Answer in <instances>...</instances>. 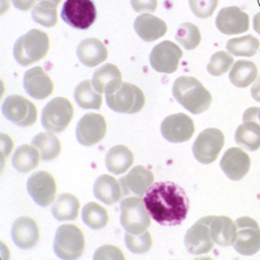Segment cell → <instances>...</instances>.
I'll return each instance as SVG.
<instances>
[{"label": "cell", "instance_id": "6da1fadb", "mask_svg": "<svg viewBox=\"0 0 260 260\" xmlns=\"http://www.w3.org/2000/svg\"><path fill=\"white\" fill-rule=\"evenodd\" d=\"M143 200L151 217L162 225L181 224L188 216L190 203L186 193L170 181L152 184Z\"/></svg>", "mask_w": 260, "mask_h": 260}, {"label": "cell", "instance_id": "7a4b0ae2", "mask_svg": "<svg viewBox=\"0 0 260 260\" xmlns=\"http://www.w3.org/2000/svg\"><path fill=\"white\" fill-rule=\"evenodd\" d=\"M172 92L178 103L192 114H201L212 103L210 92L196 77L180 76L173 84Z\"/></svg>", "mask_w": 260, "mask_h": 260}, {"label": "cell", "instance_id": "3957f363", "mask_svg": "<svg viewBox=\"0 0 260 260\" xmlns=\"http://www.w3.org/2000/svg\"><path fill=\"white\" fill-rule=\"evenodd\" d=\"M49 50V37L46 32L32 29L18 38L14 46V56L21 66H29L42 60Z\"/></svg>", "mask_w": 260, "mask_h": 260}, {"label": "cell", "instance_id": "277c9868", "mask_svg": "<svg viewBox=\"0 0 260 260\" xmlns=\"http://www.w3.org/2000/svg\"><path fill=\"white\" fill-rule=\"evenodd\" d=\"M150 216L144 200L139 197H128L121 202V224L126 233H144L151 224Z\"/></svg>", "mask_w": 260, "mask_h": 260}, {"label": "cell", "instance_id": "5b68a950", "mask_svg": "<svg viewBox=\"0 0 260 260\" xmlns=\"http://www.w3.org/2000/svg\"><path fill=\"white\" fill-rule=\"evenodd\" d=\"M54 250L60 259H77L85 250V238L75 224H63L57 229Z\"/></svg>", "mask_w": 260, "mask_h": 260}, {"label": "cell", "instance_id": "8992f818", "mask_svg": "<svg viewBox=\"0 0 260 260\" xmlns=\"http://www.w3.org/2000/svg\"><path fill=\"white\" fill-rule=\"evenodd\" d=\"M74 116V107L65 98H56L44 107L42 115V124L52 133H60L65 131Z\"/></svg>", "mask_w": 260, "mask_h": 260}, {"label": "cell", "instance_id": "52a82bcc", "mask_svg": "<svg viewBox=\"0 0 260 260\" xmlns=\"http://www.w3.org/2000/svg\"><path fill=\"white\" fill-rule=\"evenodd\" d=\"M106 103L114 112L135 114L144 107L145 96L142 89L138 86L129 83H123L116 92L107 94Z\"/></svg>", "mask_w": 260, "mask_h": 260}, {"label": "cell", "instance_id": "ba28073f", "mask_svg": "<svg viewBox=\"0 0 260 260\" xmlns=\"http://www.w3.org/2000/svg\"><path fill=\"white\" fill-rule=\"evenodd\" d=\"M96 7L92 0H66L61 8V18L76 29L85 30L96 20Z\"/></svg>", "mask_w": 260, "mask_h": 260}, {"label": "cell", "instance_id": "9c48e42d", "mask_svg": "<svg viewBox=\"0 0 260 260\" xmlns=\"http://www.w3.org/2000/svg\"><path fill=\"white\" fill-rule=\"evenodd\" d=\"M224 145V135L219 128L210 127L202 131L192 146L193 155L202 165H210L217 160Z\"/></svg>", "mask_w": 260, "mask_h": 260}, {"label": "cell", "instance_id": "30bf717a", "mask_svg": "<svg viewBox=\"0 0 260 260\" xmlns=\"http://www.w3.org/2000/svg\"><path fill=\"white\" fill-rule=\"evenodd\" d=\"M237 237L234 248L244 256H252L260 250V228L256 220L241 217L236 220Z\"/></svg>", "mask_w": 260, "mask_h": 260}, {"label": "cell", "instance_id": "8fae6325", "mask_svg": "<svg viewBox=\"0 0 260 260\" xmlns=\"http://www.w3.org/2000/svg\"><path fill=\"white\" fill-rule=\"evenodd\" d=\"M2 110L5 117L18 126H30L37 121L36 106L24 96H8L3 103Z\"/></svg>", "mask_w": 260, "mask_h": 260}, {"label": "cell", "instance_id": "7c38bea8", "mask_svg": "<svg viewBox=\"0 0 260 260\" xmlns=\"http://www.w3.org/2000/svg\"><path fill=\"white\" fill-rule=\"evenodd\" d=\"M212 219L213 216L201 218L186 231L184 244L186 249L192 255H203L212 250L214 245L210 231Z\"/></svg>", "mask_w": 260, "mask_h": 260}, {"label": "cell", "instance_id": "4fadbf2b", "mask_svg": "<svg viewBox=\"0 0 260 260\" xmlns=\"http://www.w3.org/2000/svg\"><path fill=\"white\" fill-rule=\"evenodd\" d=\"M182 56V50L178 45L170 41H166L156 45L152 50L150 55V63L156 72L172 74V73L177 72Z\"/></svg>", "mask_w": 260, "mask_h": 260}, {"label": "cell", "instance_id": "5bb4252c", "mask_svg": "<svg viewBox=\"0 0 260 260\" xmlns=\"http://www.w3.org/2000/svg\"><path fill=\"white\" fill-rule=\"evenodd\" d=\"M27 190L38 206L47 207L55 200L57 185L49 172L38 171L28 179Z\"/></svg>", "mask_w": 260, "mask_h": 260}, {"label": "cell", "instance_id": "9a60e30c", "mask_svg": "<svg viewBox=\"0 0 260 260\" xmlns=\"http://www.w3.org/2000/svg\"><path fill=\"white\" fill-rule=\"evenodd\" d=\"M194 123L184 113H178L165 118L161 125V133L171 143H183L194 134Z\"/></svg>", "mask_w": 260, "mask_h": 260}, {"label": "cell", "instance_id": "2e32d148", "mask_svg": "<svg viewBox=\"0 0 260 260\" xmlns=\"http://www.w3.org/2000/svg\"><path fill=\"white\" fill-rule=\"evenodd\" d=\"M106 134V122L104 116L96 113L84 115L76 126L78 143L84 146H92L100 143Z\"/></svg>", "mask_w": 260, "mask_h": 260}, {"label": "cell", "instance_id": "e0dca14e", "mask_svg": "<svg viewBox=\"0 0 260 260\" xmlns=\"http://www.w3.org/2000/svg\"><path fill=\"white\" fill-rule=\"evenodd\" d=\"M216 25L224 35H239L249 29V16L236 6L224 7L219 11Z\"/></svg>", "mask_w": 260, "mask_h": 260}, {"label": "cell", "instance_id": "ac0fdd59", "mask_svg": "<svg viewBox=\"0 0 260 260\" xmlns=\"http://www.w3.org/2000/svg\"><path fill=\"white\" fill-rule=\"evenodd\" d=\"M220 167L227 177L233 181L244 179L249 172L251 167L250 157L244 150L239 148H231L225 151Z\"/></svg>", "mask_w": 260, "mask_h": 260}, {"label": "cell", "instance_id": "d6986e66", "mask_svg": "<svg viewBox=\"0 0 260 260\" xmlns=\"http://www.w3.org/2000/svg\"><path fill=\"white\" fill-rule=\"evenodd\" d=\"M154 175L149 169L145 167L138 166L133 168L125 177L120 179L121 186L124 196H128L129 193H134L139 197L144 196L148 190L153 184Z\"/></svg>", "mask_w": 260, "mask_h": 260}, {"label": "cell", "instance_id": "ffe728a7", "mask_svg": "<svg viewBox=\"0 0 260 260\" xmlns=\"http://www.w3.org/2000/svg\"><path fill=\"white\" fill-rule=\"evenodd\" d=\"M24 87L27 94L36 100H45L54 92V83L42 67H34L24 76Z\"/></svg>", "mask_w": 260, "mask_h": 260}, {"label": "cell", "instance_id": "44dd1931", "mask_svg": "<svg viewBox=\"0 0 260 260\" xmlns=\"http://www.w3.org/2000/svg\"><path fill=\"white\" fill-rule=\"evenodd\" d=\"M11 237L15 245L20 249H31L39 241V228L30 217H20L13 224Z\"/></svg>", "mask_w": 260, "mask_h": 260}, {"label": "cell", "instance_id": "7402d4cb", "mask_svg": "<svg viewBox=\"0 0 260 260\" xmlns=\"http://www.w3.org/2000/svg\"><path fill=\"white\" fill-rule=\"evenodd\" d=\"M92 83L98 92L113 94L122 86V74L115 65L105 64L95 71Z\"/></svg>", "mask_w": 260, "mask_h": 260}, {"label": "cell", "instance_id": "603a6c76", "mask_svg": "<svg viewBox=\"0 0 260 260\" xmlns=\"http://www.w3.org/2000/svg\"><path fill=\"white\" fill-rule=\"evenodd\" d=\"M77 56L81 63L88 67H95L109 57V52L105 45L100 39L87 38L78 45Z\"/></svg>", "mask_w": 260, "mask_h": 260}, {"label": "cell", "instance_id": "cb8c5ba5", "mask_svg": "<svg viewBox=\"0 0 260 260\" xmlns=\"http://www.w3.org/2000/svg\"><path fill=\"white\" fill-rule=\"evenodd\" d=\"M134 28L138 35L145 42H154L165 36L168 31L166 21L150 14L139 16L135 19Z\"/></svg>", "mask_w": 260, "mask_h": 260}, {"label": "cell", "instance_id": "d4e9b609", "mask_svg": "<svg viewBox=\"0 0 260 260\" xmlns=\"http://www.w3.org/2000/svg\"><path fill=\"white\" fill-rule=\"evenodd\" d=\"M210 231L214 244L222 247L234 245L237 237V225L233 219L225 216H213Z\"/></svg>", "mask_w": 260, "mask_h": 260}, {"label": "cell", "instance_id": "484cf974", "mask_svg": "<svg viewBox=\"0 0 260 260\" xmlns=\"http://www.w3.org/2000/svg\"><path fill=\"white\" fill-rule=\"evenodd\" d=\"M122 186L112 175L103 174L96 179L94 183V194L105 205H113L122 197Z\"/></svg>", "mask_w": 260, "mask_h": 260}, {"label": "cell", "instance_id": "4316f807", "mask_svg": "<svg viewBox=\"0 0 260 260\" xmlns=\"http://www.w3.org/2000/svg\"><path fill=\"white\" fill-rule=\"evenodd\" d=\"M134 155L125 145H116L106 155V168L113 174H122L132 167Z\"/></svg>", "mask_w": 260, "mask_h": 260}, {"label": "cell", "instance_id": "83f0119b", "mask_svg": "<svg viewBox=\"0 0 260 260\" xmlns=\"http://www.w3.org/2000/svg\"><path fill=\"white\" fill-rule=\"evenodd\" d=\"M236 143L251 152L260 148V123L247 120L239 125L235 134Z\"/></svg>", "mask_w": 260, "mask_h": 260}, {"label": "cell", "instance_id": "f1b7e54d", "mask_svg": "<svg viewBox=\"0 0 260 260\" xmlns=\"http://www.w3.org/2000/svg\"><path fill=\"white\" fill-rule=\"evenodd\" d=\"M258 69L253 61L240 59L234 64L229 74V80L235 86L245 88L257 80Z\"/></svg>", "mask_w": 260, "mask_h": 260}, {"label": "cell", "instance_id": "f546056e", "mask_svg": "<svg viewBox=\"0 0 260 260\" xmlns=\"http://www.w3.org/2000/svg\"><path fill=\"white\" fill-rule=\"evenodd\" d=\"M80 211V201L74 194L61 193L53 203V216L59 221L75 220Z\"/></svg>", "mask_w": 260, "mask_h": 260}, {"label": "cell", "instance_id": "4dcf8cb0", "mask_svg": "<svg viewBox=\"0 0 260 260\" xmlns=\"http://www.w3.org/2000/svg\"><path fill=\"white\" fill-rule=\"evenodd\" d=\"M39 151L34 145H20L13 156V166L18 172L28 173L37 168L41 160Z\"/></svg>", "mask_w": 260, "mask_h": 260}, {"label": "cell", "instance_id": "1f68e13d", "mask_svg": "<svg viewBox=\"0 0 260 260\" xmlns=\"http://www.w3.org/2000/svg\"><path fill=\"white\" fill-rule=\"evenodd\" d=\"M74 98L78 106L84 110H99L103 103L102 93L93 88V83L88 80L76 87Z\"/></svg>", "mask_w": 260, "mask_h": 260}, {"label": "cell", "instance_id": "d6a6232c", "mask_svg": "<svg viewBox=\"0 0 260 260\" xmlns=\"http://www.w3.org/2000/svg\"><path fill=\"white\" fill-rule=\"evenodd\" d=\"M31 143L38 149L43 161H52L60 154V142L52 132L37 134Z\"/></svg>", "mask_w": 260, "mask_h": 260}, {"label": "cell", "instance_id": "836d02e7", "mask_svg": "<svg viewBox=\"0 0 260 260\" xmlns=\"http://www.w3.org/2000/svg\"><path fill=\"white\" fill-rule=\"evenodd\" d=\"M260 42L251 35L233 38L227 43V49L230 54L241 57H252L258 52Z\"/></svg>", "mask_w": 260, "mask_h": 260}, {"label": "cell", "instance_id": "e575fe53", "mask_svg": "<svg viewBox=\"0 0 260 260\" xmlns=\"http://www.w3.org/2000/svg\"><path fill=\"white\" fill-rule=\"evenodd\" d=\"M57 4L48 0L39 2L32 9V20L44 27H54L57 24Z\"/></svg>", "mask_w": 260, "mask_h": 260}, {"label": "cell", "instance_id": "d590c367", "mask_svg": "<svg viewBox=\"0 0 260 260\" xmlns=\"http://www.w3.org/2000/svg\"><path fill=\"white\" fill-rule=\"evenodd\" d=\"M82 217L84 223L95 230L104 228L109 222V213L103 206L96 202H89L83 208Z\"/></svg>", "mask_w": 260, "mask_h": 260}, {"label": "cell", "instance_id": "8d00e7d4", "mask_svg": "<svg viewBox=\"0 0 260 260\" xmlns=\"http://www.w3.org/2000/svg\"><path fill=\"white\" fill-rule=\"evenodd\" d=\"M175 38L186 50H192L200 45L201 32L196 25L191 22H184L178 28Z\"/></svg>", "mask_w": 260, "mask_h": 260}, {"label": "cell", "instance_id": "74e56055", "mask_svg": "<svg viewBox=\"0 0 260 260\" xmlns=\"http://www.w3.org/2000/svg\"><path fill=\"white\" fill-rule=\"evenodd\" d=\"M235 64L234 56L227 52H218L211 56L210 63L208 64L207 70L209 74L213 76H221L229 72Z\"/></svg>", "mask_w": 260, "mask_h": 260}, {"label": "cell", "instance_id": "f35d334b", "mask_svg": "<svg viewBox=\"0 0 260 260\" xmlns=\"http://www.w3.org/2000/svg\"><path fill=\"white\" fill-rule=\"evenodd\" d=\"M125 245L129 251L133 253H145L148 252L152 247V237L148 231L140 235H132L127 233L125 235Z\"/></svg>", "mask_w": 260, "mask_h": 260}, {"label": "cell", "instance_id": "ab89813d", "mask_svg": "<svg viewBox=\"0 0 260 260\" xmlns=\"http://www.w3.org/2000/svg\"><path fill=\"white\" fill-rule=\"evenodd\" d=\"M219 0H189L190 8L198 18L206 19L211 17L216 10Z\"/></svg>", "mask_w": 260, "mask_h": 260}, {"label": "cell", "instance_id": "60d3db41", "mask_svg": "<svg viewBox=\"0 0 260 260\" xmlns=\"http://www.w3.org/2000/svg\"><path fill=\"white\" fill-rule=\"evenodd\" d=\"M94 259H124V255L117 247L107 245L95 252Z\"/></svg>", "mask_w": 260, "mask_h": 260}, {"label": "cell", "instance_id": "b9f144b4", "mask_svg": "<svg viewBox=\"0 0 260 260\" xmlns=\"http://www.w3.org/2000/svg\"><path fill=\"white\" fill-rule=\"evenodd\" d=\"M131 5L137 13H153L157 8V0H131Z\"/></svg>", "mask_w": 260, "mask_h": 260}, {"label": "cell", "instance_id": "7bdbcfd3", "mask_svg": "<svg viewBox=\"0 0 260 260\" xmlns=\"http://www.w3.org/2000/svg\"><path fill=\"white\" fill-rule=\"evenodd\" d=\"M11 2H13V4L15 5V7L17 9L27 11L35 7V4L37 0H11Z\"/></svg>", "mask_w": 260, "mask_h": 260}, {"label": "cell", "instance_id": "ee69618b", "mask_svg": "<svg viewBox=\"0 0 260 260\" xmlns=\"http://www.w3.org/2000/svg\"><path fill=\"white\" fill-rule=\"evenodd\" d=\"M251 96L253 100L260 103V76L257 77V80L253 82V85L251 87Z\"/></svg>", "mask_w": 260, "mask_h": 260}, {"label": "cell", "instance_id": "f6af8a7d", "mask_svg": "<svg viewBox=\"0 0 260 260\" xmlns=\"http://www.w3.org/2000/svg\"><path fill=\"white\" fill-rule=\"evenodd\" d=\"M253 29L260 35V11L253 17Z\"/></svg>", "mask_w": 260, "mask_h": 260}, {"label": "cell", "instance_id": "bcb514c9", "mask_svg": "<svg viewBox=\"0 0 260 260\" xmlns=\"http://www.w3.org/2000/svg\"><path fill=\"white\" fill-rule=\"evenodd\" d=\"M256 116H257V120L260 123V107H257L256 109Z\"/></svg>", "mask_w": 260, "mask_h": 260}, {"label": "cell", "instance_id": "7dc6e473", "mask_svg": "<svg viewBox=\"0 0 260 260\" xmlns=\"http://www.w3.org/2000/svg\"><path fill=\"white\" fill-rule=\"evenodd\" d=\"M38 2H43V0H38ZM48 2H53V3L58 5V4L61 2V0H48Z\"/></svg>", "mask_w": 260, "mask_h": 260}]
</instances>
